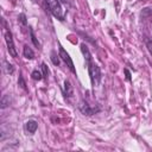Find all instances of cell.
I'll use <instances>...</instances> for the list:
<instances>
[{
  "mask_svg": "<svg viewBox=\"0 0 152 152\" xmlns=\"http://www.w3.org/2000/svg\"><path fill=\"white\" fill-rule=\"evenodd\" d=\"M78 109H80V112H81L83 115H86V116H91V115L99 113V112L101 110V107H100V106H96V107L94 106V107H91L86 100H81V102H80V104H78Z\"/></svg>",
  "mask_w": 152,
  "mask_h": 152,
  "instance_id": "cell-3",
  "label": "cell"
},
{
  "mask_svg": "<svg viewBox=\"0 0 152 152\" xmlns=\"http://www.w3.org/2000/svg\"><path fill=\"white\" fill-rule=\"evenodd\" d=\"M28 28H30V30H28V31H30V37H31V40H32V43H33V45H34L36 48H38V49H39V48H40V43L38 42V39H37V37L34 36V32H33V30H32L31 27H28Z\"/></svg>",
  "mask_w": 152,
  "mask_h": 152,
  "instance_id": "cell-13",
  "label": "cell"
},
{
  "mask_svg": "<svg viewBox=\"0 0 152 152\" xmlns=\"http://www.w3.org/2000/svg\"><path fill=\"white\" fill-rule=\"evenodd\" d=\"M23 55H24V57L27 58V59H33V57H34V52H33V50H32L28 45H24Z\"/></svg>",
  "mask_w": 152,
  "mask_h": 152,
  "instance_id": "cell-9",
  "label": "cell"
},
{
  "mask_svg": "<svg viewBox=\"0 0 152 152\" xmlns=\"http://www.w3.org/2000/svg\"><path fill=\"white\" fill-rule=\"evenodd\" d=\"M18 20L21 23V25H24V26H26L27 25V20H26V15L24 14V13H20L19 15H18Z\"/></svg>",
  "mask_w": 152,
  "mask_h": 152,
  "instance_id": "cell-16",
  "label": "cell"
},
{
  "mask_svg": "<svg viewBox=\"0 0 152 152\" xmlns=\"http://www.w3.org/2000/svg\"><path fill=\"white\" fill-rule=\"evenodd\" d=\"M25 131H26V133L27 134H30V135H32V134H34L36 133V131H37V128H38V122L36 121V120H33V119H30V120H27L26 122H25Z\"/></svg>",
  "mask_w": 152,
  "mask_h": 152,
  "instance_id": "cell-6",
  "label": "cell"
},
{
  "mask_svg": "<svg viewBox=\"0 0 152 152\" xmlns=\"http://www.w3.org/2000/svg\"><path fill=\"white\" fill-rule=\"evenodd\" d=\"M18 86H19L20 88H23L24 90H27L26 82H25V80H24V77H23V75H21V74L19 75V78H18Z\"/></svg>",
  "mask_w": 152,
  "mask_h": 152,
  "instance_id": "cell-15",
  "label": "cell"
},
{
  "mask_svg": "<svg viewBox=\"0 0 152 152\" xmlns=\"http://www.w3.org/2000/svg\"><path fill=\"white\" fill-rule=\"evenodd\" d=\"M46 4L48 10L50 11V13L57 18L58 20H64V10L62 8V5L58 0H44Z\"/></svg>",
  "mask_w": 152,
  "mask_h": 152,
  "instance_id": "cell-1",
  "label": "cell"
},
{
  "mask_svg": "<svg viewBox=\"0 0 152 152\" xmlns=\"http://www.w3.org/2000/svg\"><path fill=\"white\" fill-rule=\"evenodd\" d=\"M42 71H43V76H44V78H46L48 77V75H49V69H48V65H46V63H42Z\"/></svg>",
  "mask_w": 152,
  "mask_h": 152,
  "instance_id": "cell-17",
  "label": "cell"
},
{
  "mask_svg": "<svg viewBox=\"0 0 152 152\" xmlns=\"http://www.w3.org/2000/svg\"><path fill=\"white\" fill-rule=\"evenodd\" d=\"M4 70H5L6 74L12 75V74L14 72V66H13L11 63H8L7 61H4Z\"/></svg>",
  "mask_w": 152,
  "mask_h": 152,
  "instance_id": "cell-11",
  "label": "cell"
},
{
  "mask_svg": "<svg viewBox=\"0 0 152 152\" xmlns=\"http://www.w3.org/2000/svg\"><path fill=\"white\" fill-rule=\"evenodd\" d=\"M59 55H57L55 51H52L51 52V57H50V59H51V62H52V64L53 65H59Z\"/></svg>",
  "mask_w": 152,
  "mask_h": 152,
  "instance_id": "cell-14",
  "label": "cell"
},
{
  "mask_svg": "<svg viewBox=\"0 0 152 152\" xmlns=\"http://www.w3.org/2000/svg\"><path fill=\"white\" fill-rule=\"evenodd\" d=\"M31 77H32V80H34V81H40V80H43L44 78V76H43V72H40L39 70H33L32 72H31Z\"/></svg>",
  "mask_w": 152,
  "mask_h": 152,
  "instance_id": "cell-12",
  "label": "cell"
},
{
  "mask_svg": "<svg viewBox=\"0 0 152 152\" xmlns=\"http://www.w3.org/2000/svg\"><path fill=\"white\" fill-rule=\"evenodd\" d=\"M146 48H147V50H148V52L151 53V56H152V40H150V39H146Z\"/></svg>",
  "mask_w": 152,
  "mask_h": 152,
  "instance_id": "cell-18",
  "label": "cell"
},
{
  "mask_svg": "<svg viewBox=\"0 0 152 152\" xmlns=\"http://www.w3.org/2000/svg\"><path fill=\"white\" fill-rule=\"evenodd\" d=\"M5 42H6V45H7V50H8V53L11 57H17L18 56V52L15 50V46H14V42H13V36H12V32L6 30L5 31Z\"/></svg>",
  "mask_w": 152,
  "mask_h": 152,
  "instance_id": "cell-5",
  "label": "cell"
},
{
  "mask_svg": "<svg viewBox=\"0 0 152 152\" xmlns=\"http://www.w3.org/2000/svg\"><path fill=\"white\" fill-rule=\"evenodd\" d=\"M124 72H125V75H126V80L128 81V82H131L132 81V75H131V71L128 70V69H124Z\"/></svg>",
  "mask_w": 152,
  "mask_h": 152,
  "instance_id": "cell-19",
  "label": "cell"
},
{
  "mask_svg": "<svg viewBox=\"0 0 152 152\" xmlns=\"http://www.w3.org/2000/svg\"><path fill=\"white\" fill-rule=\"evenodd\" d=\"M80 46H81V52H82V55L84 56L86 63H87V64H89L90 62H93V57H91V53H90V51H89L88 45H87L86 43H82Z\"/></svg>",
  "mask_w": 152,
  "mask_h": 152,
  "instance_id": "cell-7",
  "label": "cell"
},
{
  "mask_svg": "<svg viewBox=\"0 0 152 152\" xmlns=\"http://www.w3.org/2000/svg\"><path fill=\"white\" fill-rule=\"evenodd\" d=\"M63 94L65 97H71L74 95V89H72V86L70 83L69 80H65L64 81V87H63Z\"/></svg>",
  "mask_w": 152,
  "mask_h": 152,
  "instance_id": "cell-8",
  "label": "cell"
},
{
  "mask_svg": "<svg viewBox=\"0 0 152 152\" xmlns=\"http://www.w3.org/2000/svg\"><path fill=\"white\" fill-rule=\"evenodd\" d=\"M87 65H88V74H89V77H90L91 86H93V88H95L101 82V69L94 62H90Z\"/></svg>",
  "mask_w": 152,
  "mask_h": 152,
  "instance_id": "cell-2",
  "label": "cell"
},
{
  "mask_svg": "<svg viewBox=\"0 0 152 152\" xmlns=\"http://www.w3.org/2000/svg\"><path fill=\"white\" fill-rule=\"evenodd\" d=\"M10 103H11V97H10V95H4V96L1 97V101H0V107H1V109H5L6 107H8Z\"/></svg>",
  "mask_w": 152,
  "mask_h": 152,
  "instance_id": "cell-10",
  "label": "cell"
},
{
  "mask_svg": "<svg viewBox=\"0 0 152 152\" xmlns=\"http://www.w3.org/2000/svg\"><path fill=\"white\" fill-rule=\"evenodd\" d=\"M58 55H59V57L64 61V63L68 65V68L70 69V71L72 72V74H75L76 75V69H75V65H74V62H72V59L70 58V56H69V53L64 50V48L59 44L58 45Z\"/></svg>",
  "mask_w": 152,
  "mask_h": 152,
  "instance_id": "cell-4",
  "label": "cell"
}]
</instances>
